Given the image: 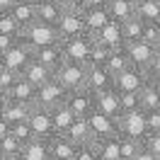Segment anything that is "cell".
I'll use <instances>...</instances> for the list:
<instances>
[{
	"mask_svg": "<svg viewBox=\"0 0 160 160\" xmlns=\"http://www.w3.org/2000/svg\"><path fill=\"white\" fill-rule=\"evenodd\" d=\"M119 27H121V39H124V44H126V41H138V39H141V32H143V22H141L136 15H133L131 20L121 22Z\"/></svg>",
	"mask_w": 160,
	"mask_h": 160,
	"instance_id": "obj_32",
	"label": "cell"
},
{
	"mask_svg": "<svg viewBox=\"0 0 160 160\" xmlns=\"http://www.w3.org/2000/svg\"><path fill=\"white\" fill-rule=\"evenodd\" d=\"M88 126H90V133H92V141H102V138H109V136H117L119 131H117V121L107 117V114H102V112L92 109L88 117Z\"/></svg>",
	"mask_w": 160,
	"mask_h": 160,
	"instance_id": "obj_8",
	"label": "cell"
},
{
	"mask_svg": "<svg viewBox=\"0 0 160 160\" xmlns=\"http://www.w3.org/2000/svg\"><path fill=\"white\" fill-rule=\"evenodd\" d=\"M92 49V34H78V37H70V39H61V51H63V58L73 61V63H82L88 61V53Z\"/></svg>",
	"mask_w": 160,
	"mask_h": 160,
	"instance_id": "obj_3",
	"label": "cell"
},
{
	"mask_svg": "<svg viewBox=\"0 0 160 160\" xmlns=\"http://www.w3.org/2000/svg\"><path fill=\"white\" fill-rule=\"evenodd\" d=\"M95 146H97V155L102 160H119V133L109 136V138L95 141Z\"/></svg>",
	"mask_w": 160,
	"mask_h": 160,
	"instance_id": "obj_31",
	"label": "cell"
},
{
	"mask_svg": "<svg viewBox=\"0 0 160 160\" xmlns=\"http://www.w3.org/2000/svg\"><path fill=\"white\" fill-rule=\"evenodd\" d=\"M27 124H29L34 138H49V136H53V129H51V114H49V109H44V107H39V104H34V107L29 109Z\"/></svg>",
	"mask_w": 160,
	"mask_h": 160,
	"instance_id": "obj_11",
	"label": "cell"
},
{
	"mask_svg": "<svg viewBox=\"0 0 160 160\" xmlns=\"http://www.w3.org/2000/svg\"><path fill=\"white\" fill-rule=\"evenodd\" d=\"M112 85H114V78H112V73L102 68V66H85V90H90L92 95H97L102 90H109Z\"/></svg>",
	"mask_w": 160,
	"mask_h": 160,
	"instance_id": "obj_12",
	"label": "cell"
},
{
	"mask_svg": "<svg viewBox=\"0 0 160 160\" xmlns=\"http://www.w3.org/2000/svg\"><path fill=\"white\" fill-rule=\"evenodd\" d=\"M17 78H20V73H15V70H10V68L2 66V68H0V92L5 95V92L17 82Z\"/></svg>",
	"mask_w": 160,
	"mask_h": 160,
	"instance_id": "obj_44",
	"label": "cell"
},
{
	"mask_svg": "<svg viewBox=\"0 0 160 160\" xmlns=\"http://www.w3.org/2000/svg\"><path fill=\"white\" fill-rule=\"evenodd\" d=\"M29 61H32V49L22 39H17L10 51L2 53V66L10 68V70H15V73H22V68H24Z\"/></svg>",
	"mask_w": 160,
	"mask_h": 160,
	"instance_id": "obj_13",
	"label": "cell"
},
{
	"mask_svg": "<svg viewBox=\"0 0 160 160\" xmlns=\"http://www.w3.org/2000/svg\"><path fill=\"white\" fill-rule=\"evenodd\" d=\"M138 150H141V141L129 138V136H119V160H133Z\"/></svg>",
	"mask_w": 160,
	"mask_h": 160,
	"instance_id": "obj_33",
	"label": "cell"
},
{
	"mask_svg": "<svg viewBox=\"0 0 160 160\" xmlns=\"http://www.w3.org/2000/svg\"><path fill=\"white\" fill-rule=\"evenodd\" d=\"M53 80L58 82L66 92L78 90L85 85V66L82 63H73V61H66L56 73H53Z\"/></svg>",
	"mask_w": 160,
	"mask_h": 160,
	"instance_id": "obj_5",
	"label": "cell"
},
{
	"mask_svg": "<svg viewBox=\"0 0 160 160\" xmlns=\"http://www.w3.org/2000/svg\"><path fill=\"white\" fill-rule=\"evenodd\" d=\"M63 104L73 112L75 119H85V117L95 109V95H92L90 90H85V88H78V90H70L68 95H66Z\"/></svg>",
	"mask_w": 160,
	"mask_h": 160,
	"instance_id": "obj_6",
	"label": "cell"
},
{
	"mask_svg": "<svg viewBox=\"0 0 160 160\" xmlns=\"http://www.w3.org/2000/svg\"><path fill=\"white\" fill-rule=\"evenodd\" d=\"M15 2H17V0H0V12H8Z\"/></svg>",
	"mask_w": 160,
	"mask_h": 160,
	"instance_id": "obj_49",
	"label": "cell"
},
{
	"mask_svg": "<svg viewBox=\"0 0 160 160\" xmlns=\"http://www.w3.org/2000/svg\"><path fill=\"white\" fill-rule=\"evenodd\" d=\"M27 2H34V5H37V2H41V0H27Z\"/></svg>",
	"mask_w": 160,
	"mask_h": 160,
	"instance_id": "obj_53",
	"label": "cell"
},
{
	"mask_svg": "<svg viewBox=\"0 0 160 160\" xmlns=\"http://www.w3.org/2000/svg\"><path fill=\"white\" fill-rule=\"evenodd\" d=\"M29 104H22V102H12V100H5L0 102V119H5L8 124H15V121H24L29 117Z\"/></svg>",
	"mask_w": 160,
	"mask_h": 160,
	"instance_id": "obj_19",
	"label": "cell"
},
{
	"mask_svg": "<svg viewBox=\"0 0 160 160\" xmlns=\"http://www.w3.org/2000/svg\"><path fill=\"white\" fill-rule=\"evenodd\" d=\"M17 39H20V37H2V34H0V56H2L5 51H10Z\"/></svg>",
	"mask_w": 160,
	"mask_h": 160,
	"instance_id": "obj_45",
	"label": "cell"
},
{
	"mask_svg": "<svg viewBox=\"0 0 160 160\" xmlns=\"http://www.w3.org/2000/svg\"><path fill=\"white\" fill-rule=\"evenodd\" d=\"M8 133H10V124H8L5 119H0V138L8 136Z\"/></svg>",
	"mask_w": 160,
	"mask_h": 160,
	"instance_id": "obj_48",
	"label": "cell"
},
{
	"mask_svg": "<svg viewBox=\"0 0 160 160\" xmlns=\"http://www.w3.org/2000/svg\"><path fill=\"white\" fill-rule=\"evenodd\" d=\"M143 75H146V80L153 82V85H158V82H160V49H158V53L153 56V61L148 63V68L143 70Z\"/></svg>",
	"mask_w": 160,
	"mask_h": 160,
	"instance_id": "obj_41",
	"label": "cell"
},
{
	"mask_svg": "<svg viewBox=\"0 0 160 160\" xmlns=\"http://www.w3.org/2000/svg\"><path fill=\"white\" fill-rule=\"evenodd\" d=\"M32 58L39 61L41 66L46 70H51V75L56 73V70L66 63V58H63V51H61V41L58 44H51V46H41V49H34L32 51Z\"/></svg>",
	"mask_w": 160,
	"mask_h": 160,
	"instance_id": "obj_14",
	"label": "cell"
},
{
	"mask_svg": "<svg viewBox=\"0 0 160 160\" xmlns=\"http://www.w3.org/2000/svg\"><path fill=\"white\" fill-rule=\"evenodd\" d=\"M20 150H22V143L15 136H2L0 138V155H5V158H20Z\"/></svg>",
	"mask_w": 160,
	"mask_h": 160,
	"instance_id": "obj_35",
	"label": "cell"
},
{
	"mask_svg": "<svg viewBox=\"0 0 160 160\" xmlns=\"http://www.w3.org/2000/svg\"><path fill=\"white\" fill-rule=\"evenodd\" d=\"M117 97H119V109H121V112L141 109V104H138V92H117Z\"/></svg>",
	"mask_w": 160,
	"mask_h": 160,
	"instance_id": "obj_39",
	"label": "cell"
},
{
	"mask_svg": "<svg viewBox=\"0 0 160 160\" xmlns=\"http://www.w3.org/2000/svg\"><path fill=\"white\" fill-rule=\"evenodd\" d=\"M51 114V129H53V133H66V129H68L70 124H73V112L66 107V104H58V107H53V109H49Z\"/></svg>",
	"mask_w": 160,
	"mask_h": 160,
	"instance_id": "obj_27",
	"label": "cell"
},
{
	"mask_svg": "<svg viewBox=\"0 0 160 160\" xmlns=\"http://www.w3.org/2000/svg\"><path fill=\"white\" fill-rule=\"evenodd\" d=\"M92 39L97 41V44H102V46H107V49H121V46H124L119 22H112V20L107 22L100 32H95V34H92Z\"/></svg>",
	"mask_w": 160,
	"mask_h": 160,
	"instance_id": "obj_16",
	"label": "cell"
},
{
	"mask_svg": "<svg viewBox=\"0 0 160 160\" xmlns=\"http://www.w3.org/2000/svg\"><path fill=\"white\" fill-rule=\"evenodd\" d=\"M117 131L119 136H129V138L141 141L146 136V121H143V109H133V112H121L117 117Z\"/></svg>",
	"mask_w": 160,
	"mask_h": 160,
	"instance_id": "obj_4",
	"label": "cell"
},
{
	"mask_svg": "<svg viewBox=\"0 0 160 160\" xmlns=\"http://www.w3.org/2000/svg\"><path fill=\"white\" fill-rule=\"evenodd\" d=\"M141 146L148 150L150 155H155L160 160V133H146L143 138H141Z\"/></svg>",
	"mask_w": 160,
	"mask_h": 160,
	"instance_id": "obj_42",
	"label": "cell"
},
{
	"mask_svg": "<svg viewBox=\"0 0 160 160\" xmlns=\"http://www.w3.org/2000/svg\"><path fill=\"white\" fill-rule=\"evenodd\" d=\"M70 143H75V146H82V143H90L92 141V133H90V126H88V119H73L66 133H63Z\"/></svg>",
	"mask_w": 160,
	"mask_h": 160,
	"instance_id": "obj_23",
	"label": "cell"
},
{
	"mask_svg": "<svg viewBox=\"0 0 160 160\" xmlns=\"http://www.w3.org/2000/svg\"><path fill=\"white\" fill-rule=\"evenodd\" d=\"M82 22H85V32L95 34L109 22V15L104 8H88V10H82Z\"/></svg>",
	"mask_w": 160,
	"mask_h": 160,
	"instance_id": "obj_22",
	"label": "cell"
},
{
	"mask_svg": "<svg viewBox=\"0 0 160 160\" xmlns=\"http://www.w3.org/2000/svg\"><path fill=\"white\" fill-rule=\"evenodd\" d=\"M10 15L20 24V32L24 27H29L32 22H37V8H34V2H27V0H17L10 8Z\"/></svg>",
	"mask_w": 160,
	"mask_h": 160,
	"instance_id": "obj_20",
	"label": "cell"
},
{
	"mask_svg": "<svg viewBox=\"0 0 160 160\" xmlns=\"http://www.w3.org/2000/svg\"><path fill=\"white\" fill-rule=\"evenodd\" d=\"M158 27H160V20H158Z\"/></svg>",
	"mask_w": 160,
	"mask_h": 160,
	"instance_id": "obj_59",
	"label": "cell"
},
{
	"mask_svg": "<svg viewBox=\"0 0 160 160\" xmlns=\"http://www.w3.org/2000/svg\"><path fill=\"white\" fill-rule=\"evenodd\" d=\"M126 2H131V5H133V8H136V2H138V0H126Z\"/></svg>",
	"mask_w": 160,
	"mask_h": 160,
	"instance_id": "obj_52",
	"label": "cell"
},
{
	"mask_svg": "<svg viewBox=\"0 0 160 160\" xmlns=\"http://www.w3.org/2000/svg\"><path fill=\"white\" fill-rule=\"evenodd\" d=\"M131 63L129 58H126V53H124V49H112L109 56H107V61H104V66L102 68L107 70V73H112V78L117 75V73H121V70H126Z\"/></svg>",
	"mask_w": 160,
	"mask_h": 160,
	"instance_id": "obj_29",
	"label": "cell"
},
{
	"mask_svg": "<svg viewBox=\"0 0 160 160\" xmlns=\"http://www.w3.org/2000/svg\"><path fill=\"white\" fill-rule=\"evenodd\" d=\"M0 34H2V37H20V24L15 22L10 10L0 12Z\"/></svg>",
	"mask_w": 160,
	"mask_h": 160,
	"instance_id": "obj_37",
	"label": "cell"
},
{
	"mask_svg": "<svg viewBox=\"0 0 160 160\" xmlns=\"http://www.w3.org/2000/svg\"><path fill=\"white\" fill-rule=\"evenodd\" d=\"M109 51L107 46H102V44H97V41L92 39V49L90 53H88V61H85V66H104V61H107V56H109Z\"/></svg>",
	"mask_w": 160,
	"mask_h": 160,
	"instance_id": "obj_34",
	"label": "cell"
},
{
	"mask_svg": "<svg viewBox=\"0 0 160 160\" xmlns=\"http://www.w3.org/2000/svg\"><path fill=\"white\" fill-rule=\"evenodd\" d=\"M56 32H58L61 39H70V37H78V34H85V22H82V10L78 5H68L61 10V20L56 24Z\"/></svg>",
	"mask_w": 160,
	"mask_h": 160,
	"instance_id": "obj_2",
	"label": "cell"
},
{
	"mask_svg": "<svg viewBox=\"0 0 160 160\" xmlns=\"http://www.w3.org/2000/svg\"><path fill=\"white\" fill-rule=\"evenodd\" d=\"M53 2H58L61 8H68V5H75V2H73V0H53Z\"/></svg>",
	"mask_w": 160,
	"mask_h": 160,
	"instance_id": "obj_50",
	"label": "cell"
},
{
	"mask_svg": "<svg viewBox=\"0 0 160 160\" xmlns=\"http://www.w3.org/2000/svg\"><path fill=\"white\" fill-rule=\"evenodd\" d=\"M107 5V0H80L78 8L80 10H88V8H104Z\"/></svg>",
	"mask_w": 160,
	"mask_h": 160,
	"instance_id": "obj_46",
	"label": "cell"
},
{
	"mask_svg": "<svg viewBox=\"0 0 160 160\" xmlns=\"http://www.w3.org/2000/svg\"><path fill=\"white\" fill-rule=\"evenodd\" d=\"M73 2H75V5H78V2H80V0H73Z\"/></svg>",
	"mask_w": 160,
	"mask_h": 160,
	"instance_id": "obj_57",
	"label": "cell"
},
{
	"mask_svg": "<svg viewBox=\"0 0 160 160\" xmlns=\"http://www.w3.org/2000/svg\"><path fill=\"white\" fill-rule=\"evenodd\" d=\"M0 160H17V158H5V155H0Z\"/></svg>",
	"mask_w": 160,
	"mask_h": 160,
	"instance_id": "obj_51",
	"label": "cell"
},
{
	"mask_svg": "<svg viewBox=\"0 0 160 160\" xmlns=\"http://www.w3.org/2000/svg\"><path fill=\"white\" fill-rule=\"evenodd\" d=\"M73 160H100L95 141H90V143H82V146H75V155H73Z\"/></svg>",
	"mask_w": 160,
	"mask_h": 160,
	"instance_id": "obj_40",
	"label": "cell"
},
{
	"mask_svg": "<svg viewBox=\"0 0 160 160\" xmlns=\"http://www.w3.org/2000/svg\"><path fill=\"white\" fill-rule=\"evenodd\" d=\"M5 97L12 100V102H22V104L34 107V102H37V88H34L32 82H27L24 78H17V82L5 92Z\"/></svg>",
	"mask_w": 160,
	"mask_h": 160,
	"instance_id": "obj_17",
	"label": "cell"
},
{
	"mask_svg": "<svg viewBox=\"0 0 160 160\" xmlns=\"http://www.w3.org/2000/svg\"><path fill=\"white\" fill-rule=\"evenodd\" d=\"M46 150H49V160H73L75 143H70L63 133H53L46 138Z\"/></svg>",
	"mask_w": 160,
	"mask_h": 160,
	"instance_id": "obj_15",
	"label": "cell"
},
{
	"mask_svg": "<svg viewBox=\"0 0 160 160\" xmlns=\"http://www.w3.org/2000/svg\"><path fill=\"white\" fill-rule=\"evenodd\" d=\"M143 121H146V133H160V109L143 112Z\"/></svg>",
	"mask_w": 160,
	"mask_h": 160,
	"instance_id": "obj_43",
	"label": "cell"
},
{
	"mask_svg": "<svg viewBox=\"0 0 160 160\" xmlns=\"http://www.w3.org/2000/svg\"><path fill=\"white\" fill-rule=\"evenodd\" d=\"M95 109L102 112V114H107V117H112V119H117V117L121 114L117 90H114V88H109V90L97 92V95H95Z\"/></svg>",
	"mask_w": 160,
	"mask_h": 160,
	"instance_id": "obj_18",
	"label": "cell"
},
{
	"mask_svg": "<svg viewBox=\"0 0 160 160\" xmlns=\"http://www.w3.org/2000/svg\"><path fill=\"white\" fill-rule=\"evenodd\" d=\"M20 39L29 46L32 51L34 49H41V46H51V44H58L61 37L58 32H56V27L53 24H46V22H32L29 27H24V29L20 32Z\"/></svg>",
	"mask_w": 160,
	"mask_h": 160,
	"instance_id": "obj_1",
	"label": "cell"
},
{
	"mask_svg": "<svg viewBox=\"0 0 160 160\" xmlns=\"http://www.w3.org/2000/svg\"><path fill=\"white\" fill-rule=\"evenodd\" d=\"M37 8V20L39 22H46V24H58V20H61V8L58 2H53V0H41V2H37L34 5Z\"/></svg>",
	"mask_w": 160,
	"mask_h": 160,
	"instance_id": "obj_26",
	"label": "cell"
},
{
	"mask_svg": "<svg viewBox=\"0 0 160 160\" xmlns=\"http://www.w3.org/2000/svg\"><path fill=\"white\" fill-rule=\"evenodd\" d=\"M17 160H49V150H46V138H32L27 141L20 150Z\"/></svg>",
	"mask_w": 160,
	"mask_h": 160,
	"instance_id": "obj_24",
	"label": "cell"
},
{
	"mask_svg": "<svg viewBox=\"0 0 160 160\" xmlns=\"http://www.w3.org/2000/svg\"><path fill=\"white\" fill-rule=\"evenodd\" d=\"M155 2H158V5H160V0H155Z\"/></svg>",
	"mask_w": 160,
	"mask_h": 160,
	"instance_id": "obj_58",
	"label": "cell"
},
{
	"mask_svg": "<svg viewBox=\"0 0 160 160\" xmlns=\"http://www.w3.org/2000/svg\"><path fill=\"white\" fill-rule=\"evenodd\" d=\"M141 41H146V44H150V46L160 49V27H158V22H143Z\"/></svg>",
	"mask_w": 160,
	"mask_h": 160,
	"instance_id": "obj_36",
	"label": "cell"
},
{
	"mask_svg": "<svg viewBox=\"0 0 160 160\" xmlns=\"http://www.w3.org/2000/svg\"><path fill=\"white\" fill-rule=\"evenodd\" d=\"M133 160H158V158H155V155H150L148 150H146L143 146H141V150L136 153V158H133Z\"/></svg>",
	"mask_w": 160,
	"mask_h": 160,
	"instance_id": "obj_47",
	"label": "cell"
},
{
	"mask_svg": "<svg viewBox=\"0 0 160 160\" xmlns=\"http://www.w3.org/2000/svg\"><path fill=\"white\" fill-rule=\"evenodd\" d=\"M0 68H2V56H0Z\"/></svg>",
	"mask_w": 160,
	"mask_h": 160,
	"instance_id": "obj_55",
	"label": "cell"
},
{
	"mask_svg": "<svg viewBox=\"0 0 160 160\" xmlns=\"http://www.w3.org/2000/svg\"><path fill=\"white\" fill-rule=\"evenodd\" d=\"M20 78H24L27 82H32L34 88H39V85H44L46 80H51L53 75H51V70H46L44 66H41L39 61H34L32 58L24 68H22V73H20Z\"/></svg>",
	"mask_w": 160,
	"mask_h": 160,
	"instance_id": "obj_21",
	"label": "cell"
},
{
	"mask_svg": "<svg viewBox=\"0 0 160 160\" xmlns=\"http://www.w3.org/2000/svg\"><path fill=\"white\" fill-rule=\"evenodd\" d=\"M104 10H107V15H109L112 22H126L131 20L136 12H133V5L131 2H126V0H107V5H104Z\"/></svg>",
	"mask_w": 160,
	"mask_h": 160,
	"instance_id": "obj_25",
	"label": "cell"
},
{
	"mask_svg": "<svg viewBox=\"0 0 160 160\" xmlns=\"http://www.w3.org/2000/svg\"><path fill=\"white\" fill-rule=\"evenodd\" d=\"M146 82H148V80L143 75V70L129 66L126 70H121V73L114 75V85H112V88L117 92H138Z\"/></svg>",
	"mask_w": 160,
	"mask_h": 160,
	"instance_id": "obj_10",
	"label": "cell"
},
{
	"mask_svg": "<svg viewBox=\"0 0 160 160\" xmlns=\"http://www.w3.org/2000/svg\"><path fill=\"white\" fill-rule=\"evenodd\" d=\"M100 160H102V158H100Z\"/></svg>",
	"mask_w": 160,
	"mask_h": 160,
	"instance_id": "obj_60",
	"label": "cell"
},
{
	"mask_svg": "<svg viewBox=\"0 0 160 160\" xmlns=\"http://www.w3.org/2000/svg\"><path fill=\"white\" fill-rule=\"evenodd\" d=\"M2 100H5V95H2V92H0V102H2Z\"/></svg>",
	"mask_w": 160,
	"mask_h": 160,
	"instance_id": "obj_54",
	"label": "cell"
},
{
	"mask_svg": "<svg viewBox=\"0 0 160 160\" xmlns=\"http://www.w3.org/2000/svg\"><path fill=\"white\" fill-rule=\"evenodd\" d=\"M138 104L143 112H150V109H160V92L153 82H146L143 88L138 90Z\"/></svg>",
	"mask_w": 160,
	"mask_h": 160,
	"instance_id": "obj_28",
	"label": "cell"
},
{
	"mask_svg": "<svg viewBox=\"0 0 160 160\" xmlns=\"http://www.w3.org/2000/svg\"><path fill=\"white\" fill-rule=\"evenodd\" d=\"M155 88H158V92H160V82H158V85H155Z\"/></svg>",
	"mask_w": 160,
	"mask_h": 160,
	"instance_id": "obj_56",
	"label": "cell"
},
{
	"mask_svg": "<svg viewBox=\"0 0 160 160\" xmlns=\"http://www.w3.org/2000/svg\"><path fill=\"white\" fill-rule=\"evenodd\" d=\"M10 136H15V138L20 141L22 146H24L27 141L34 138V136H32L29 124H27V119H24V121H15V124H10Z\"/></svg>",
	"mask_w": 160,
	"mask_h": 160,
	"instance_id": "obj_38",
	"label": "cell"
},
{
	"mask_svg": "<svg viewBox=\"0 0 160 160\" xmlns=\"http://www.w3.org/2000/svg\"><path fill=\"white\" fill-rule=\"evenodd\" d=\"M66 95H68V92L51 78V80H46L44 85L37 88V102H34V104H39V107H44V109H53V107L63 104Z\"/></svg>",
	"mask_w": 160,
	"mask_h": 160,
	"instance_id": "obj_9",
	"label": "cell"
},
{
	"mask_svg": "<svg viewBox=\"0 0 160 160\" xmlns=\"http://www.w3.org/2000/svg\"><path fill=\"white\" fill-rule=\"evenodd\" d=\"M133 12H136V17L141 22H158L160 20V5L155 0H138Z\"/></svg>",
	"mask_w": 160,
	"mask_h": 160,
	"instance_id": "obj_30",
	"label": "cell"
},
{
	"mask_svg": "<svg viewBox=\"0 0 160 160\" xmlns=\"http://www.w3.org/2000/svg\"><path fill=\"white\" fill-rule=\"evenodd\" d=\"M124 53H126V58H129V63L133 66V68H141L146 70L148 68V63L153 61V56L158 53V49L155 46H150V44H146V41H126L124 46Z\"/></svg>",
	"mask_w": 160,
	"mask_h": 160,
	"instance_id": "obj_7",
	"label": "cell"
}]
</instances>
